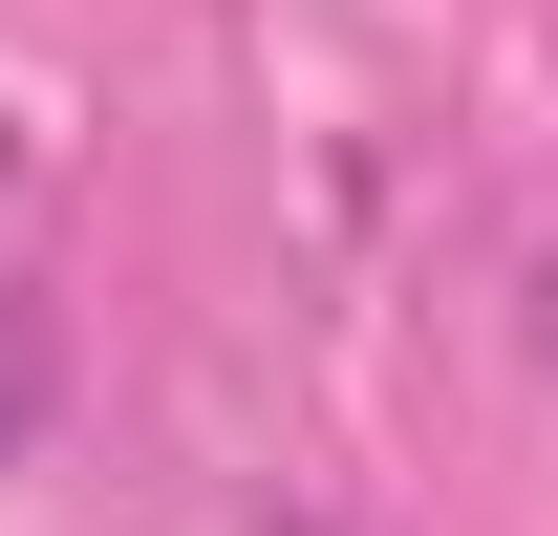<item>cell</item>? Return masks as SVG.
Here are the masks:
<instances>
[{"label":"cell","instance_id":"cell-1","mask_svg":"<svg viewBox=\"0 0 558 536\" xmlns=\"http://www.w3.org/2000/svg\"><path fill=\"white\" fill-rule=\"evenodd\" d=\"M537 365H558V258H537Z\"/></svg>","mask_w":558,"mask_h":536}]
</instances>
